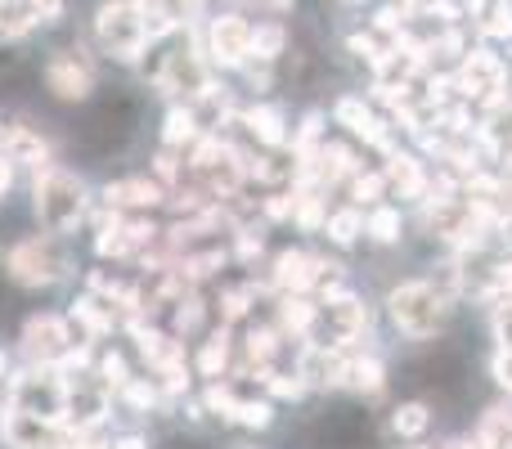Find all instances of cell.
<instances>
[{
	"instance_id": "obj_1",
	"label": "cell",
	"mask_w": 512,
	"mask_h": 449,
	"mask_svg": "<svg viewBox=\"0 0 512 449\" xmlns=\"http://www.w3.org/2000/svg\"><path fill=\"white\" fill-rule=\"evenodd\" d=\"M32 212H36V221H41L45 234H54V238L77 229L90 212V198H86L81 176H72V171H63V167H45L32 185Z\"/></svg>"
},
{
	"instance_id": "obj_2",
	"label": "cell",
	"mask_w": 512,
	"mask_h": 449,
	"mask_svg": "<svg viewBox=\"0 0 512 449\" xmlns=\"http://www.w3.org/2000/svg\"><path fill=\"white\" fill-rule=\"evenodd\" d=\"M364 328H369V306H364L360 297L333 292V297H324L315 306V315H310L306 346H315V351H342V346H351Z\"/></svg>"
},
{
	"instance_id": "obj_3",
	"label": "cell",
	"mask_w": 512,
	"mask_h": 449,
	"mask_svg": "<svg viewBox=\"0 0 512 449\" xmlns=\"http://www.w3.org/2000/svg\"><path fill=\"white\" fill-rule=\"evenodd\" d=\"M63 378V423L72 427L77 436H90L99 423L108 418V409H113V387H108L104 378H99V369H68L59 373Z\"/></svg>"
},
{
	"instance_id": "obj_4",
	"label": "cell",
	"mask_w": 512,
	"mask_h": 449,
	"mask_svg": "<svg viewBox=\"0 0 512 449\" xmlns=\"http://www.w3.org/2000/svg\"><path fill=\"white\" fill-rule=\"evenodd\" d=\"M95 41L108 59L117 63H135L149 45V32H144V14L131 0H104L95 14Z\"/></svg>"
},
{
	"instance_id": "obj_5",
	"label": "cell",
	"mask_w": 512,
	"mask_h": 449,
	"mask_svg": "<svg viewBox=\"0 0 512 449\" xmlns=\"http://www.w3.org/2000/svg\"><path fill=\"white\" fill-rule=\"evenodd\" d=\"M5 270H9V279L23 283V288H50V283H59L63 274H68V252L59 247L54 234H32L9 247Z\"/></svg>"
},
{
	"instance_id": "obj_6",
	"label": "cell",
	"mask_w": 512,
	"mask_h": 449,
	"mask_svg": "<svg viewBox=\"0 0 512 449\" xmlns=\"http://www.w3.org/2000/svg\"><path fill=\"white\" fill-rule=\"evenodd\" d=\"M387 310L400 333L423 342V337L441 333V324H445V292H436L432 283H400L387 297Z\"/></svg>"
},
{
	"instance_id": "obj_7",
	"label": "cell",
	"mask_w": 512,
	"mask_h": 449,
	"mask_svg": "<svg viewBox=\"0 0 512 449\" xmlns=\"http://www.w3.org/2000/svg\"><path fill=\"white\" fill-rule=\"evenodd\" d=\"M9 409L18 414H36V418H59L63 423V378L50 364H32L18 378H9Z\"/></svg>"
},
{
	"instance_id": "obj_8",
	"label": "cell",
	"mask_w": 512,
	"mask_h": 449,
	"mask_svg": "<svg viewBox=\"0 0 512 449\" xmlns=\"http://www.w3.org/2000/svg\"><path fill=\"white\" fill-rule=\"evenodd\" d=\"M158 86L167 90V95L185 99V104H194L203 90H212V72H207V59H203V50H198L189 36H185V45H176L171 54H162V63H158Z\"/></svg>"
},
{
	"instance_id": "obj_9",
	"label": "cell",
	"mask_w": 512,
	"mask_h": 449,
	"mask_svg": "<svg viewBox=\"0 0 512 449\" xmlns=\"http://www.w3.org/2000/svg\"><path fill=\"white\" fill-rule=\"evenodd\" d=\"M0 436H5L9 449H77L81 441L59 418H36V414H18V409H5Z\"/></svg>"
},
{
	"instance_id": "obj_10",
	"label": "cell",
	"mask_w": 512,
	"mask_h": 449,
	"mask_svg": "<svg viewBox=\"0 0 512 449\" xmlns=\"http://www.w3.org/2000/svg\"><path fill=\"white\" fill-rule=\"evenodd\" d=\"M77 346L81 342L72 337V324L59 319V315H36V319H27V328H23V355L32 364H50V369H59Z\"/></svg>"
},
{
	"instance_id": "obj_11",
	"label": "cell",
	"mask_w": 512,
	"mask_h": 449,
	"mask_svg": "<svg viewBox=\"0 0 512 449\" xmlns=\"http://www.w3.org/2000/svg\"><path fill=\"white\" fill-rule=\"evenodd\" d=\"M207 59L221 68H248L252 63V23L239 14H216L207 23Z\"/></svg>"
},
{
	"instance_id": "obj_12",
	"label": "cell",
	"mask_w": 512,
	"mask_h": 449,
	"mask_svg": "<svg viewBox=\"0 0 512 449\" xmlns=\"http://www.w3.org/2000/svg\"><path fill=\"white\" fill-rule=\"evenodd\" d=\"M45 86L59 99H86L95 90V63L86 59V50H59L45 63Z\"/></svg>"
},
{
	"instance_id": "obj_13",
	"label": "cell",
	"mask_w": 512,
	"mask_h": 449,
	"mask_svg": "<svg viewBox=\"0 0 512 449\" xmlns=\"http://www.w3.org/2000/svg\"><path fill=\"white\" fill-rule=\"evenodd\" d=\"M454 86L463 90L468 99H477V104H499L504 99V63L495 59V54H468L459 68V77H454Z\"/></svg>"
},
{
	"instance_id": "obj_14",
	"label": "cell",
	"mask_w": 512,
	"mask_h": 449,
	"mask_svg": "<svg viewBox=\"0 0 512 449\" xmlns=\"http://www.w3.org/2000/svg\"><path fill=\"white\" fill-rule=\"evenodd\" d=\"M162 203H167V189H162L158 180H144V176L113 180V185L104 189V207L113 216H149L153 207H162Z\"/></svg>"
},
{
	"instance_id": "obj_15",
	"label": "cell",
	"mask_w": 512,
	"mask_h": 449,
	"mask_svg": "<svg viewBox=\"0 0 512 449\" xmlns=\"http://www.w3.org/2000/svg\"><path fill=\"white\" fill-rule=\"evenodd\" d=\"M0 153H5L14 167H32L36 176L50 167V144H45L41 131H32V126H0Z\"/></svg>"
},
{
	"instance_id": "obj_16",
	"label": "cell",
	"mask_w": 512,
	"mask_h": 449,
	"mask_svg": "<svg viewBox=\"0 0 512 449\" xmlns=\"http://www.w3.org/2000/svg\"><path fill=\"white\" fill-rule=\"evenodd\" d=\"M315 256L310 252H279L274 256V274L270 283L283 292V297H306L310 283H315Z\"/></svg>"
},
{
	"instance_id": "obj_17",
	"label": "cell",
	"mask_w": 512,
	"mask_h": 449,
	"mask_svg": "<svg viewBox=\"0 0 512 449\" xmlns=\"http://www.w3.org/2000/svg\"><path fill=\"white\" fill-rule=\"evenodd\" d=\"M382 180H387V189H396L400 198H418L427 189L423 180V167H418L414 158H405V153H391L387 171H382Z\"/></svg>"
},
{
	"instance_id": "obj_18",
	"label": "cell",
	"mask_w": 512,
	"mask_h": 449,
	"mask_svg": "<svg viewBox=\"0 0 512 449\" xmlns=\"http://www.w3.org/2000/svg\"><path fill=\"white\" fill-rule=\"evenodd\" d=\"M337 122L351 126V131H355V135H364L369 144H382V149H387V135H382V122L369 113V104H364V99H342V104H337Z\"/></svg>"
},
{
	"instance_id": "obj_19",
	"label": "cell",
	"mask_w": 512,
	"mask_h": 449,
	"mask_svg": "<svg viewBox=\"0 0 512 449\" xmlns=\"http://www.w3.org/2000/svg\"><path fill=\"white\" fill-rule=\"evenodd\" d=\"M477 441H481V449H512V409L508 405L486 409V418H481V427H477Z\"/></svg>"
},
{
	"instance_id": "obj_20",
	"label": "cell",
	"mask_w": 512,
	"mask_h": 449,
	"mask_svg": "<svg viewBox=\"0 0 512 449\" xmlns=\"http://www.w3.org/2000/svg\"><path fill=\"white\" fill-rule=\"evenodd\" d=\"M337 387L369 391V396H373V391L382 387V364L373 360V355H364V360L355 355V360H346V364H342V382H337Z\"/></svg>"
},
{
	"instance_id": "obj_21",
	"label": "cell",
	"mask_w": 512,
	"mask_h": 449,
	"mask_svg": "<svg viewBox=\"0 0 512 449\" xmlns=\"http://www.w3.org/2000/svg\"><path fill=\"white\" fill-rule=\"evenodd\" d=\"M225 369H230V333H225V328H216V333L203 342V351H198V373L221 382Z\"/></svg>"
},
{
	"instance_id": "obj_22",
	"label": "cell",
	"mask_w": 512,
	"mask_h": 449,
	"mask_svg": "<svg viewBox=\"0 0 512 449\" xmlns=\"http://www.w3.org/2000/svg\"><path fill=\"white\" fill-rule=\"evenodd\" d=\"M427 427H432V409L427 405H400L396 409V418H391V432L396 436H405V441H418V436L427 432Z\"/></svg>"
},
{
	"instance_id": "obj_23",
	"label": "cell",
	"mask_w": 512,
	"mask_h": 449,
	"mask_svg": "<svg viewBox=\"0 0 512 449\" xmlns=\"http://www.w3.org/2000/svg\"><path fill=\"white\" fill-rule=\"evenodd\" d=\"M283 27L279 23H265V27H252V63H274L283 54Z\"/></svg>"
},
{
	"instance_id": "obj_24",
	"label": "cell",
	"mask_w": 512,
	"mask_h": 449,
	"mask_svg": "<svg viewBox=\"0 0 512 449\" xmlns=\"http://www.w3.org/2000/svg\"><path fill=\"white\" fill-rule=\"evenodd\" d=\"M324 229H328V238H333V243H342V247H351L355 238L364 234V216L355 212V207H342V212H333L324 221Z\"/></svg>"
},
{
	"instance_id": "obj_25",
	"label": "cell",
	"mask_w": 512,
	"mask_h": 449,
	"mask_svg": "<svg viewBox=\"0 0 512 449\" xmlns=\"http://www.w3.org/2000/svg\"><path fill=\"white\" fill-rule=\"evenodd\" d=\"M364 229H369L378 243H396V238H400V212H391V207H378V212L364 221Z\"/></svg>"
},
{
	"instance_id": "obj_26",
	"label": "cell",
	"mask_w": 512,
	"mask_h": 449,
	"mask_svg": "<svg viewBox=\"0 0 512 449\" xmlns=\"http://www.w3.org/2000/svg\"><path fill=\"white\" fill-rule=\"evenodd\" d=\"M248 306H252V288H230L221 297V319L225 324H234V319L248 315Z\"/></svg>"
},
{
	"instance_id": "obj_27",
	"label": "cell",
	"mask_w": 512,
	"mask_h": 449,
	"mask_svg": "<svg viewBox=\"0 0 512 449\" xmlns=\"http://www.w3.org/2000/svg\"><path fill=\"white\" fill-rule=\"evenodd\" d=\"M495 337H499V351H512V297L495 306Z\"/></svg>"
},
{
	"instance_id": "obj_28",
	"label": "cell",
	"mask_w": 512,
	"mask_h": 449,
	"mask_svg": "<svg viewBox=\"0 0 512 449\" xmlns=\"http://www.w3.org/2000/svg\"><path fill=\"white\" fill-rule=\"evenodd\" d=\"M355 203H378L382 194H387V180L382 176H355Z\"/></svg>"
},
{
	"instance_id": "obj_29",
	"label": "cell",
	"mask_w": 512,
	"mask_h": 449,
	"mask_svg": "<svg viewBox=\"0 0 512 449\" xmlns=\"http://www.w3.org/2000/svg\"><path fill=\"white\" fill-rule=\"evenodd\" d=\"M149 5H153V9H162V14H167L171 23H185V18L198 9V0H149Z\"/></svg>"
},
{
	"instance_id": "obj_30",
	"label": "cell",
	"mask_w": 512,
	"mask_h": 449,
	"mask_svg": "<svg viewBox=\"0 0 512 449\" xmlns=\"http://www.w3.org/2000/svg\"><path fill=\"white\" fill-rule=\"evenodd\" d=\"M481 27H486L490 36H512V9H504V5H499V9H490V14H486V23H481Z\"/></svg>"
},
{
	"instance_id": "obj_31",
	"label": "cell",
	"mask_w": 512,
	"mask_h": 449,
	"mask_svg": "<svg viewBox=\"0 0 512 449\" xmlns=\"http://www.w3.org/2000/svg\"><path fill=\"white\" fill-rule=\"evenodd\" d=\"M495 378L512 391V351H499V355H495Z\"/></svg>"
},
{
	"instance_id": "obj_32",
	"label": "cell",
	"mask_w": 512,
	"mask_h": 449,
	"mask_svg": "<svg viewBox=\"0 0 512 449\" xmlns=\"http://www.w3.org/2000/svg\"><path fill=\"white\" fill-rule=\"evenodd\" d=\"M32 9H36V18H59V9H63V0H32Z\"/></svg>"
},
{
	"instance_id": "obj_33",
	"label": "cell",
	"mask_w": 512,
	"mask_h": 449,
	"mask_svg": "<svg viewBox=\"0 0 512 449\" xmlns=\"http://www.w3.org/2000/svg\"><path fill=\"white\" fill-rule=\"evenodd\" d=\"M9 185H14V162H9L5 153H0V198L9 194Z\"/></svg>"
},
{
	"instance_id": "obj_34",
	"label": "cell",
	"mask_w": 512,
	"mask_h": 449,
	"mask_svg": "<svg viewBox=\"0 0 512 449\" xmlns=\"http://www.w3.org/2000/svg\"><path fill=\"white\" fill-rule=\"evenodd\" d=\"M108 449H149V441L144 436H122V441H113Z\"/></svg>"
},
{
	"instance_id": "obj_35",
	"label": "cell",
	"mask_w": 512,
	"mask_h": 449,
	"mask_svg": "<svg viewBox=\"0 0 512 449\" xmlns=\"http://www.w3.org/2000/svg\"><path fill=\"white\" fill-rule=\"evenodd\" d=\"M450 449H481V441H454Z\"/></svg>"
},
{
	"instance_id": "obj_36",
	"label": "cell",
	"mask_w": 512,
	"mask_h": 449,
	"mask_svg": "<svg viewBox=\"0 0 512 449\" xmlns=\"http://www.w3.org/2000/svg\"><path fill=\"white\" fill-rule=\"evenodd\" d=\"M5 369H9V360H5V351H0V378H5Z\"/></svg>"
},
{
	"instance_id": "obj_37",
	"label": "cell",
	"mask_w": 512,
	"mask_h": 449,
	"mask_svg": "<svg viewBox=\"0 0 512 449\" xmlns=\"http://www.w3.org/2000/svg\"><path fill=\"white\" fill-rule=\"evenodd\" d=\"M5 409H9V405H5V400H0V418H5Z\"/></svg>"
},
{
	"instance_id": "obj_38",
	"label": "cell",
	"mask_w": 512,
	"mask_h": 449,
	"mask_svg": "<svg viewBox=\"0 0 512 449\" xmlns=\"http://www.w3.org/2000/svg\"><path fill=\"white\" fill-rule=\"evenodd\" d=\"M270 5H288V0H270Z\"/></svg>"
}]
</instances>
